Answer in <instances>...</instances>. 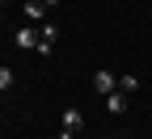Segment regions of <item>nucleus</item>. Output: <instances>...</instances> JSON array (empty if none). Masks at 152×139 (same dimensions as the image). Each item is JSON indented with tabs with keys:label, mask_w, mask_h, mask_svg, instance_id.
I'll return each instance as SVG.
<instances>
[{
	"label": "nucleus",
	"mask_w": 152,
	"mask_h": 139,
	"mask_svg": "<svg viewBox=\"0 0 152 139\" xmlns=\"http://www.w3.org/2000/svg\"><path fill=\"white\" fill-rule=\"evenodd\" d=\"M13 47H17V51H38V30L21 25V30H17V38H13Z\"/></svg>",
	"instance_id": "obj_1"
},
{
	"label": "nucleus",
	"mask_w": 152,
	"mask_h": 139,
	"mask_svg": "<svg viewBox=\"0 0 152 139\" xmlns=\"http://www.w3.org/2000/svg\"><path fill=\"white\" fill-rule=\"evenodd\" d=\"M64 131H68V135H80V131H85V114L76 110V106L64 110Z\"/></svg>",
	"instance_id": "obj_2"
},
{
	"label": "nucleus",
	"mask_w": 152,
	"mask_h": 139,
	"mask_svg": "<svg viewBox=\"0 0 152 139\" xmlns=\"http://www.w3.org/2000/svg\"><path fill=\"white\" fill-rule=\"evenodd\" d=\"M93 89H97V93H114V89H118V76H114V72H97V76H93Z\"/></svg>",
	"instance_id": "obj_3"
},
{
	"label": "nucleus",
	"mask_w": 152,
	"mask_h": 139,
	"mask_svg": "<svg viewBox=\"0 0 152 139\" xmlns=\"http://www.w3.org/2000/svg\"><path fill=\"white\" fill-rule=\"evenodd\" d=\"M26 17H30V21H47V4H42V0H26Z\"/></svg>",
	"instance_id": "obj_4"
},
{
	"label": "nucleus",
	"mask_w": 152,
	"mask_h": 139,
	"mask_svg": "<svg viewBox=\"0 0 152 139\" xmlns=\"http://www.w3.org/2000/svg\"><path fill=\"white\" fill-rule=\"evenodd\" d=\"M106 110H110V114H123V110H127V93H118V89H114V93L106 97Z\"/></svg>",
	"instance_id": "obj_5"
},
{
	"label": "nucleus",
	"mask_w": 152,
	"mask_h": 139,
	"mask_svg": "<svg viewBox=\"0 0 152 139\" xmlns=\"http://www.w3.org/2000/svg\"><path fill=\"white\" fill-rule=\"evenodd\" d=\"M118 93H140V80H135V76H118Z\"/></svg>",
	"instance_id": "obj_6"
},
{
	"label": "nucleus",
	"mask_w": 152,
	"mask_h": 139,
	"mask_svg": "<svg viewBox=\"0 0 152 139\" xmlns=\"http://www.w3.org/2000/svg\"><path fill=\"white\" fill-rule=\"evenodd\" d=\"M38 38H42V42H55V38H59V30H55V21H42V25H38Z\"/></svg>",
	"instance_id": "obj_7"
},
{
	"label": "nucleus",
	"mask_w": 152,
	"mask_h": 139,
	"mask_svg": "<svg viewBox=\"0 0 152 139\" xmlns=\"http://www.w3.org/2000/svg\"><path fill=\"white\" fill-rule=\"evenodd\" d=\"M13 89V68H0V93Z\"/></svg>",
	"instance_id": "obj_8"
},
{
	"label": "nucleus",
	"mask_w": 152,
	"mask_h": 139,
	"mask_svg": "<svg viewBox=\"0 0 152 139\" xmlns=\"http://www.w3.org/2000/svg\"><path fill=\"white\" fill-rule=\"evenodd\" d=\"M42 4H47V9H51V4H59V0H42Z\"/></svg>",
	"instance_id": "obj_9"
},
{
	"label": "nucleus",
	"mask_w": 152,
	"mask_h": 139,
	"mask_svg": "<svg viewBox=\"0 0 152 139\" xmlns=\"http://www.w3.org/2000/svg\"><path fill=\"white\" fill-rule=\"evenodd\" d=\"M0 25H4V13H0Z\"/></svg>",
	"instance_id": "obj_10"
},
{
	"label": "nucleus",
	"mask_w": 152,
	"mask_h": 139,
	"mask_svg": "<svg viewBox=\"0 0 152 139\" xmlns=\"http://www.w3.org/2000/svg\"><path fill=\"white\" fill-rule=\"evenodd\" d=\"M0 4H9V0H0Z\"/></svg>",
	"instance_id": "obj_11"
},
{
	"label": "nucleus",
	"mask_w": 152,
	"mask_h": 139,
	"mask_svg": "<svg viewBox=\"0 0 152 139\" xmlns=\"http://www.w3.org/2000/svg\"><path fill=\"white\" fill-rule=\"evenodd\" d=\"M76 139H80V135H76Z\"/></svg>",
	"instance_id": "obj_12"
}]
</instances>
